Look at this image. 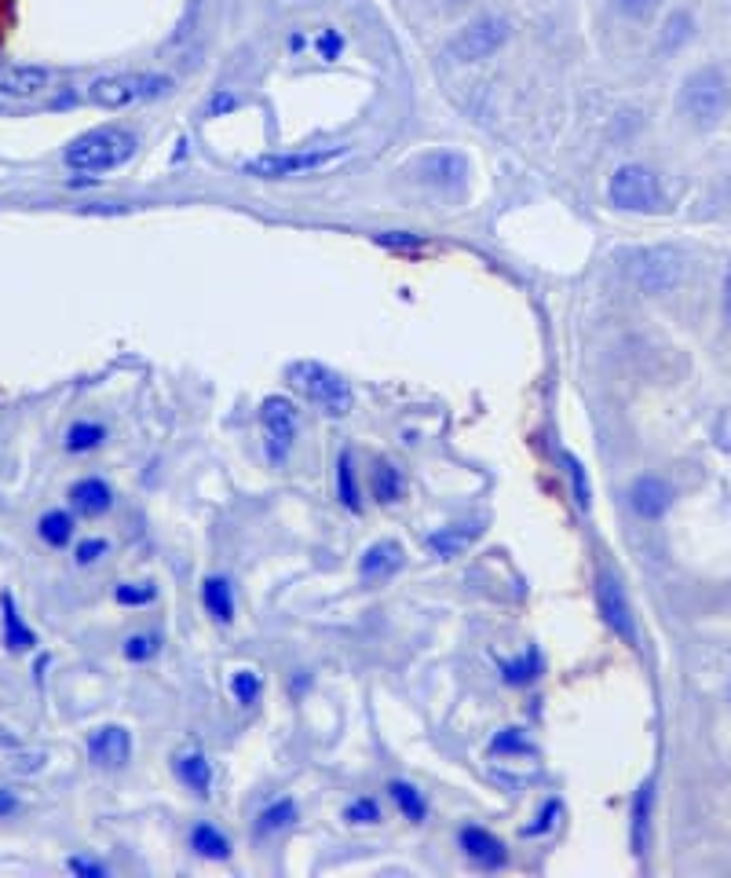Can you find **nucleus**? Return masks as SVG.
<instances>
[{
	"label": "nucleus",
	"instance_id": "2eb2a0df",
	"mask_svg": "<svg viewBox=\"0 0 731 878\" xmlns=\"http://www.w3.org/2000/svg\"><path fill=\"white\" fill-rule=\"evenodd\" d=\"M461 849H465L468 860H476L479 868H505V846L498 838L483 831V827H465L461 831Z\"/></svg>",
	"mask_w": 731,
	"mask_h": 878
},
{
	"label": "nucleus",
	"instance_id": "6e6552de",
	"mask_svg": "<svg viewBox=\"0 0 731 878\" xmlns=\"http://www.w3.org/2000/svg\"><path fill=\"white\" fill-rule=\"evenodd\" d=\"M629 275L644 293H669L684 279V257L669 246L640 249L629 257Z\"/></svg>",
	"mask_w": 731,
	"mask_h": 878
},
{
	"label": "nucleus",
	"instance_id": "473e14b6",
	"mask_svg": "<svg viewBox=\"0 0 731 878\" xmlns=\"http://www.w3.org/2000/svg\"><path fill=\"white\" fill-rule=\"evenodd\" d=\"M563 469H567V480L574 483V502H578V509H589V480H585L582 461L563 454Z\"/></svg>",
	"mask_w": 731,
	"mask_h": 878
},
{
	"label": "nucleus",
	"instance_id": "9d476101",
	"mask_svg": "<svg viewBox=\"0 0 731 878\" xmlns=\"http://www.w3.org/2000/svg\"><path fill=\"white\" fill-rule=\"evenodd\" d=\"M596 604H600V615L611 630L622 637V641L636 644V622H633V608H629L626 593L618 586L615 575H600L596 579Z\"/></svg>",
	"mask_w": 731,
	"mask_h": 878
},
{
	"label": "nucleus",
	"instance_id": "a878e982",
	"mask_svg": "<svg viewBox=\"0 0 731 878\" xmlns=\"http://www.w3.org/2000/svg\"><path fill=\"white\" fill-rule=\"evenodd\" d=\"M293 820H297V805L289 802V798H282V802L267 805L264 813L256 816V831H260V835H275V831L289 827Z\"/></svg>",
	"mask_w": 731,
	"mask_h": 878
},
{
	"label": "nucleus",
	"instance_id": "ea45409f",
	"mask_svg": "<svg viewBox=\"0 0 731 878\" xmlns=\"http://www.w3.org/2000/svg\"><path fill=\"white\" fill-rule=\"evenodd\" d=\"M501 750H530V743L523 739L520 729H505L494 739V754H501Z\"/></svg>",
	"mask_w": 731,
	"mask_h": 878
},
{
	"label": "nucleus",
	"instance_id": "39448f33",
	"mask_svg": "<svg viewBox=\"0 0 731 878\" xmlns=\"http://www.w3.org/2000/svg\"><path fill=\"white\" fill-rule=\"evenodd\" d=\"M344 147H322V150H282V154H260L245 161V172L256 180H289V176H308L344 158Z\"/></svg>",
	"mask_w": 731,
	"mask_h": 878
},
{
	"label": "nucleus",
	"instance_id": "a211bd4d",
	"mask_svg": "<svg viewBox=\"0 0 731 878\" xmlns=\"http://www.w3.org/2000/svg\"><path fill=\"white\" fill-rule=\"evenodd\" d=\"M476 538H479V524H457V527L450 524V527H443V531L428 535L424 542H428V549L439 553V557H457V553L472 546Z\"/></svg>",
	"mask_w": 731,
	"mask_h": 878
},
{
	"label": "nucleus",
	"instance_id": "412c9836",
	"mask_svg": "<svg viewBox=\"0 0 731 878\" xmlns=\"http://www.w3.org/2000/svg\"><path fill=\"white\" fill-rule=\"evenodd\" d=\"M191 849L205 860H227L231 857V838L223 835L220 827H212L202 820V824H194L191 831Z\"/></svg>",
	"mask_w": 731,
	"mask_h": 878
},
{
	"label": "nucleus",
	"instance_id": "f8f14e48",
	"mask_svg": "<svg viewBox=\"0 0 731 878\" xmlns=\"http://www.w3.org/2000/svg\"><path fill=\"white\" fill-rule=\"evenodd\" d=\"M132 754V736L121 725H103L88 736V758L103 765V769H121Z\"/></svg>",
	"mask_w": 731,
	"mask_h": 878
},
{
	"label": "nucleus",
	"instance_id": "20e7f679",
	"mask_svg": "<svg viewBox=\"0 0 731 878\" xmlns=\"http://www.w3.org/2000/svg\"><path fill=\"white\" fill-rule=\"evenodd\" d=\"M169 88L172 81L161 74H110V77L92 81L88 99H92L96 107L121 110V107H132V103H143V99L161 96V92H169Z\"/></svg>",
	"mask_w": 731,
	"mask_h": 878
},
{
	"label": "nucleus",
	"instance_id": "c03bdc74",
	"mask_svg": "<svg viewBox=\"0 0 731 878\" xmlns=\"http://www.w3.org/2000/svg\"><path fill=\"white\" fill-rule=\"evenodd\" d=\"M724 315H728V322H731V275H728V282H724Z\"/></svg>",
	"mask_w": 731,
	"mask_h": 878
},
{
	"label": "nucleus",
	"instance_id": "37998d69",
	"mask_svg": "<svg viewBox=\"0 0 731 878\" xmlns=\"http://www.w3.org/2000/svg\"><path fill=\"white\" fill-rule=\"evenodd\" d=\"M318 48H322V55H326V59H333V55L340 52V37L333 30H326L322 37H318Z\"/></svg>",
	"mask_w": 731,
	"mask_h": 878
},
{
	"label": "nucleus",
	"instance_id": "b1692460",
	"mask_svg": "<svg viewBox=\"0 0 731 878\" xmlns=\"http://www.w3.org/2000/svg\"><path fill=\"white\" fill-rule=\"evenodd\" d=\"M388 794H392V802L399 805V813H403L406 820H414V824H421L424 816H428V805H424V794L417 791L414 783L395 780L392 787H388Z\"/></svg>",
	"mask_w": 731,
	"mask_h": 878
},
{
	"label": "nucleus",
	"instance_id": "e433bc0d",
	"mask_svg": "<svg viewBox=\"0 0 731 878\" xmlns=\"http://www.w3.org/2000/svg\"><path fill=\"white\" fill-rule=\"evenodd\" d=\"M658 4H662V0H615V8L622 11V15H629V19H647V15H655Z\"/></svg>",
	"mask_w": 731,
	"mask_h": 878
},
{
	"label": "nucleus",
	"instance_id": "9b49d317",
	"mask_svg": "<svg viewBox=\"0 0 731 878\" xmlns=\"http://www.w3.org/2000/svg\"><path fill=\"white\" fill-rule=\"evenodd\" d=\"M52 85V70L37 63H0V96L37 99Z\"/></svg>",
	"mask_w": 731,
	"mask_h": 878
},
{
	"label": "nucleus",
	"instance_id": "72a5a7b5",
	"mask_svg": "<svg viewBox=\"0 0 731 878\" xmlns=\"http://www.w3.org/2000/svg\"><path fill=\"white\" fill-rule=\"evenodd\" d=\"M691 37V15L688 11H673L666 22V33H662V44L666 48H677L680 41H688Z\"/></svg>",
	"mask_w": 731,
	"mask_h": 878
},
{
	"label": "nucleus",
	"instance_id": "cd10ccee",
	"mask_svg": "<svg viewBox=\"0 0 731 878\" xmlns=\"http://www.w3.org/2000/svg\"><path fill=\"white\" fill-rule=\"evenodd\" d=\"M647 824H651V783L640 787L636 794V805H633V827H636V853L644 857L647 849Z\"/></svg>",
	"mask_w": 731,
	"mask_h": 878
},
{
	"label": "nucleus",
	"instance_id": "6ab92c4d",
	"mask_svg": "<svg viewBox=\"0 0 731 878\" xmlns=\"http://www.w3.org/2000/svg\"><path fill=\"white\" fill-rule=\"evenodd\" d=\"M0 611H4V644H8L11 652H30L33 644H37V637H33V630L22 622L11 593H0Z\"/></svg>",
	"mask_w": 731,
	"mask_h": 878
},
{
	"label": "nucleus",
	"instance_id": "0eeeda50",
	"mask_svg": "<svg viewBox=\"0 0 731 878\" xmlns=\"http://www.w3.org/2000/svg\"><path fill=\"white\" fill-rule=\"evenodd\" d=\"M512 37V22L501 19V15H483V19L468 22L465 30L457 33L454 41H450V59L454 63H483L490 59L494 52H501Z\"/></svg>",
	"mask_w": 731,
	"mask_h": 878
},
{
	"label": "nucleus",
	"instance_id": "a19ab883",
	"mask_svg": "<svg viewBox=\"0 0 731 878\" xmlns=\"http://www.w3.org/2000/svg\"><path fill=\"white\" fill-rule=\"evenodd\" d=\"M563 809H560V802H549L545 805V816H538L541 824H534V827H527V835H541V831H549L552 824H556V816H560Z\"/></svg>",
	"mask_w": 731,
	"mask_h": 878
},
{
	"label": "nucleus",
	"instance_id": "c9c22d12",
	"mask_svg": "<svg viewBox=\"0 0 731 878\" xmlns=\"http://www.w3.org/2000/svg\"><path fill=\"white\" fill-rule=\"evenodd\" d=\"M541 674V666H538V652H527V659L516 666H509L505 670V681H512V685H527V681H534V677Z\"/></svg>",
	"mask_w": 731,
	"mask_h": 878
},
{
	"label": "nucleus",
	"instance_id": "2f4dec72",
	"mask_svg": "<svg viewBox=\"0 0 731 878\" xmlns=\"http://www.w3.org/2000/svg\"><path fill=\"white\" fill-rule=\"evenodd\" d=\"M344 820H348V824H355V827H362V824H381V805L373 802V798H355V802L348 805V809H344Z\"/></svg>",
	"mask_w": 731,
	"mask_h": 878
},
{
	"label": "nucleus",
	"instance_id": "ddd939ff",
	"mask_svg": "<svg viewBox=\"0 0 731 878\" xmlns=\"http://www.w3.org/2000/svg\"><path fill=\"white\" fill-rule=\"evenodd\" d=\"M629 505L636 509V516L658 520V516H666V509L673 505V491H669V483L658 480V476H640V480L633 483V491H629Z\"/></svg>",
	"mask_w": 731,
	"mask_h": 878
},
{
	"label": "nucleus",
	"instance_id": "f704fd0d",
	"mask_svg": "<svg viewBox=\"0 0 731 878\" xmlns=\"http://www.w3.org/2000/svg\"><path fill=\"white\" fill-rule=\"evenodd\" d=\"M106 553H110V542H106V538H85V542L74 549V560L81 564V568H92V564H99Z\"/></svg>",
	"mask_w": 731,
	"mask_h": 878
},
{
	"label": "nucleus",
	"instance_id": "aec40b11",
	"mask_svg": "<svg viewBox=\"0 0 731 878\" xmlns=\"http://www.w3.org/2000/svg\"><path fill=\"white\" fill-rule=\"evenodd\" d=\"M202 600H205V611H209L216 622H231L234 619V593H231V582L220 579V575H209L202 586Z\"/></svg>",
	"mask_w": 731,
	"mask_h": 878
},
{
	"label": "nucleus",
	"instance_id": "bb28decb",
	"mask_svg": "<svg viewBox=\"0 0 731 878\" xmlns=\"http://www.w3.org/2000/svg\"><path fill=\"white\" fill-rule=\"evenodd\" d=\"M4 769L11 776H37L41 769H48V750H15V754L4 758Z\"/></svg>",
	"mask_w": 731,
	"mask_h": 878
},
{
	"label": "nucleus",
	"instance_id": "7ed1b4c3",
	"mask_svg": "<svg viewBox=\"0 0 731 878\" xmlns=\"http://www.w3.org/2000/svg\"><path fill=\"white\" fill-rule=\"evenodd\" d=\"M680 107L688 110V118L695 121L699 129H713L731 107L728 77H724L717 66H702V70H695V74L684 81Z\"/></svg>",
	"mask_w": 731,
	"mask_h": 878
},
{
	"label": "nucleus",
	"instance_id": "dca6fc26",
	"mask_svg": "<svg viewBox=\"0 0 731 878\" xmlns=\"http://www.w3.org/2000/svg\"><path fill=\"white\" fill-rule=\"evenodd\" d=\"M403 568V549L395 546V542H377L362 553V579H384V575H392V571Z\"/></svg>",
	"mask_w": 731,
	"mask_h": 878
},
{
	"label": "nucleus",
	"instance_id": "393cba45",
	"mask_svg": "<svg viewBox=\"0 0 731 878\" xmlns=\"http://www.w3.org/2000/svg\"><path fill=\"white\" fill-rule=\"evenodd\" d=\"M370 487H373V498H377V502L392 505L395 498H399V494H403V476H399V469H395V465H388V461H381V465H377V469H373V480H370Z\"/></svg>",
	"mask_w": 731,
	"mask_h": 878
},
{
	"label": "nucleus",
	"instance_id": "58836bf2",
	"mask_svg": "<svg viewBox=\"0 0 731 878\" xmlns=\"http://www.w3.org/2000/svg\"><path fill=\"white\" fill-rule=\"evenodd\" d=\"M66 871H70V875L103 878L106 875V864H96V860H85V857H70V860H66Z\"/></svg>",
	"mask_w": 731,
	"mask_h": 878
},
{
	"label": "nucleus",
	"instance_id": "7c9ffc66",
	"mask_svg": "<svg viewBox=\"0 0 731 878\" xmlns=\"http://www.w3.org/2000/svg\"><path fill=\"white\" fill-rule=\"evenodd\" d=\"M231 692L238 703H256L260 699V692H264V681H260V674L256 670H238V674L231 677Z\"/></svg>",
	"mask_w": 731,
	"mask_h": 878
},
{
	"label": "nucleus",
	"instance_id": "c85d7f7f",
	"mask_svg": "<svg viewBox=\"0 0 731 878\" xmlns=\"http://www.w3.org/2000/svg\"><path fill=\"white\" fill-rule=\"evenodd\" d=\"M337 498L348 505L351 513L359 509V487H355V469H351V454L344 450L337 465Z\"/></svg>",
	"mask_w": 731,
	"mask_h": 878
},
{
	"label": "nucleus",
	"instance_id": "5701e85b",
	"mask_svg": "<svg viewBox=\"0 0 731 878\" xmlns=\"http://www.w3.org/2000/svg\"><path fill=\"white\" fill-rule=\"evenodd\" d=\"M103 443H106V429L99 421H74L63 436V447L70 450V454H92V450H99Z\"/></svg>",
	"mask_w": 731,
	"mask_h": 878
},
{
	"label": "nucleus",
	"instance_id": "423d86ee",
	"mask_svg": "<svg viewBox=\"0 0 731 878\" xmlns=\"http://www.w3.org/2000/svg\"><path fill=\"white\" fill-rule=\"evenodd\" d=\"M607 194L626 213H658L666 205L658 176L647 165H622V169H615V176L607 183Z\"/></svg>",
	"mask_w": 731,
	"mask_h": 878
},
{
	"label": "nucleus",
	"instance_id": "1a4fd4ad",
	"mask_svg": "<svg viewBox=\"0 0 731 878\" xmlns=\"http://www.w3.org/2000/svg\"><path fill=\"white\" fill-rule=\"evenodd\" d=\"M260 421H264L271 458H286L293 439H297V407L282 396H271L264 399V407H260Z\"/></svg>",
	"mask_w": 731,
	"mask_h": 878
},
{
	"label": "nucleus",
	"instance_id": "79ce46f5",
	"mask_svg": "<svg viewBox=\"0 0 731 878\" xmlns=\"http://www.w3.org/2000/svg\"><path fill=\"white\" fill-rule=\"evenodd\" d=\"M15 813H19V798L0 787V820H8V816H15Z\"/></svg>",
	"mask_w": 731,
	"mask_h": 878
},
{
	"label": "nucleus",
	"instance_id": "c756f323",
	"mask_svg": "<svg viewBox=\"0 0 731 878\" xmlns=\"http://www.w3.org/2000/svg\"><path fill=\"white\" fill-rule=\"evenodd\" d=\"M158 652H161L158 633H132L125 641V659H132V663H147V659H154Z\"/></svg>",
	"mask_w": 731,
	"mask_h": 878
},
{
	"label": "nucleus",
	"instance_id": "4be33fe9",
	"mask_svg": "<svg viewBox=\"0 0 731 878\" xmlns=\"http://www.w3.org/2000/svg\"><path fill=\"white\" fill-rule=\"evenodd\" d=\"M37 535H41L44 546H52V549L70 546V538H74V516L63 513V509L44 513L41 520H37Z\"/></svg>",
	"mask_w": 731,
	"mask_h": 878
},
{
	"label": "nucleus",
	"instance_id": "f257e3e1",
	"mask_svg": "<svg viewBox=\"0 0 731 878\" xmlns=\"http://www.w3.org/2000/svg\"><path fill=\"white\" fill-rule=\"evenodd\" d=\"M132 154H136V136L128 129H117V125H103V129H92L85 132V136H77V140L66 147L63 161H66V169H74V172H114L121 169Z\"/></svg>",
	"mask_w": 731,
	"mask_h": 878
},
{
	"label": "nucleus",
	"instance_id": "4468645a",
	"mask_svg": "<svg viewBox=\"0 0 731 878\" xmlns=\"http://www.w3.org/2000/svg\"><path fill=\"white\" fill-rule=\"evenodd\" d=\"M70 505H74L77 516L96 520V516L110 513L114 491H110V483H103L99 476H88V480H77L74 487H70Z\"/></svg>",
	"mask_w": 731,
	"mask_h": 878
},
{
	"label": "nucleus",
	"instance_id": "f03ea898",
	"mask_svg": "<svg viewBox=\"0 0 731 878\" xmlns=\"http://www.w3.org/2000/svg\"><path fill=\"white\" fill-rule=\"evenodd\" d=\"M289 385L297 388L300 396L315 403L329 418H348L355 407V392L337 370H329L322 363H293L289 366Z\"/></svg>",
	"mask_w": 731,
	"mask_h": 878
},
{
	"label": "nucleus",
	"instance_id": "4c0bfd02",
	"mask_svg": "<svg viewBox=\"0 0 731 878\" xmlns=\"http://www.w3.org/2000/svg\"><path fill=\"white\" fill-rule=\"evenodd\" d=\"M117 600L121 604H150L154 600V586H132V582H125V586H117Z\"/></svg>",
	"mask_w": 731,
	"mask_h": 878
},
{
	"label": "nucleus",
	"instance_id": "f3484780",
	"mask_svg": "<svg viewBox=\"0 0 731 878\" xmlns=\"http://www.w3.org/2000/svg\"><path fill=\"white\" fill-rule=\"evenodd\" d=\"M176 772H180V780L191 787L194 794H209L212 791V765L205 761L202 750H183L176 754Z\"/></svg>",
	"mask_w": 731,
	"mask_h": 878
}]
</instances>
